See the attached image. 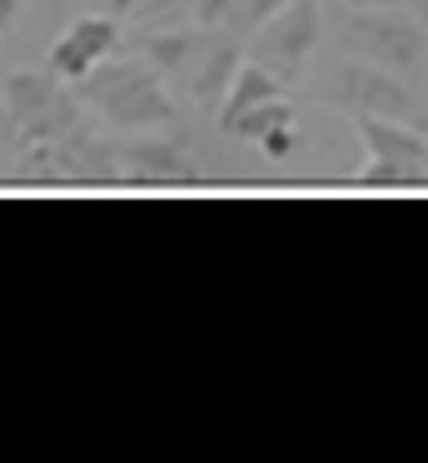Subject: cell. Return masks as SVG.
<instances>
[{
  "instance_id": "1",
  "label": "cell",
  "mask_w": 428,
  "mask_h": 463,
  "mask_svg": "<svg viewBox=\"0 0 428 463\" xmlns=\"http://www.w3.org/2000/svg\"><path fill=\"white\" fill-rule=\"evenodd\" d=\"M80 100L95 105L109 125L119 130H149V125L175 120V100L159 85V71L149 61H100L95 71L80 80Z\"/></svg>"
},
{
  "instance_id": "2",
  "label": "cell",
  "mask_w": 428,
  "mask_h": 463,
  "mask_svg": "<svg viewBox=\"0 0 428 463\" xmlns=\"http://www.w3.org/2000/svg\"><path fill=\"white\" fill-rule=\"evenodd\" d=\"M338 45L354 61H368L378 71L414 75L428 61V25L414 21V15H398L394 5H384V11H358V15H344Z\"/></svg>"
},
{
  "instance_id": "3",
  "label": "cell",
  "mask_w": 428,
  "mask_h": 463,
  "mask_svg": "<svg viewBox=\"0 0 428 463\" xmlns=\"http://www.w3.org/2000/svg\"><path fill=\"white\" fill-rule=\"evenodd\" d=\"M328 105L348 115H374V120H398L414 125V130H428V110L418 105V95L398 80L394 71H378L368 61H344L328 80Z\"/></svg>"
},
{
  "instance_id": "4",
  "label": "cell",
  "mask_w": 428,
  "mask_h": 463,
  "mask_svg": "<svg viewBox=\"0 0 428 463\" xmlns=\"http://www.w3.org/2000/svg\"><path fill=\"white\" fill-rule=\"evenodd\" d=\"M249 61H259L269 75L279 80H299L314 61L319 41H324V15H319V0H289L279 15H269L254 35H249Z\"/></svg>"
},
{
  "instance_id": "5",
  "label": "cell",
  "mask_w": 428,
  "mask_h": 463,
  "mask_svg": "<svg viewBox=\"0 0 428 463\" xmlns=\"http://www.w3.org/2000/svg\"><path fill=\"white\" fill-rule=\"evenodd\" d=\"M115 45H119L115 15H80V21H70L65 35L45 51V71L55 75V80L80 85L105 55H115Z\"/></svg>"
},
{
  "instance_id": "6",
  "label": "cell",
  "mask_w": 428,
  "mask_h": 463,
  "mask_svg": "<svg viewBox=\"0 0 428 463\" xmlns=\"http://www.w3.org/2000/svg\"><path fill=\"white\" fill-rule=\"evenodd\" d=\"M119 165L129 170V184H199V170L175 140H145L129 145V150H115Z\"/></svg>"
},
{
  "instance_id": "7",
  "label": "cell",
  "mask_w": 428,
  "mask_h": 463,
  "mask_svg": "<svg viewBox=\"0 0 428 463\" xmlns=\"http://www.w3.org/2000/svg\"><path fill=\"white\" fill-rule=\"evenodd\" d=\"M354 130L364 140V150L374 160H414V165H428V135L408 130L398 120H374V115H354Z\"/></svg>"
},
{
  "instance_id": "8",
  "label": "cell",
  "mask_w": 428,
  "mask_h": 463,
  "mask_svg": "<svg viewBox=\"0 0 428 463\" xmlns=\"http://www.w3.org/2000/svg\"><path fill=\"white\" fill-rule=\"evenodd\" d=\"M239 65H244V41H239V35H229V31L214 35V41H209V51H204V65H199V75H195V100L214 110V105L229 95V85H234Z\"/></svg>"
},
{
  "instance_id": "9",
  "label": "cell",
  "mask_w": 428,
  "mask_h": 463,
  "mask_svg": "<svg viewBox=\"0 0 428 463\" xmlns=\"http://www.w3.org/2000/svg\"><path fill=\"white\" fill-rule=\"evenodd\" d=\"M274 95H284V80L269 75L259 61H244L239 75H234V85H229V95L219 100V130L229 135V125H234L239 115L254 110V105H264V100H274Z\"/></svg>"
},
{
  "instance_id": "10",
  "label": "cell",
  "mask_w": 428,
  "mask_h": 463,
  "mask_svg": "<svg viewBox=\"0 0 428 463\" xmlns=\"http://www.w3.org/2000/svg\"><path fill=\"white\" fill-rule=\"evenodd\" d=\"M214 41V35L199 25V31H165V35H149L145 45H139V55H145L155 71H185L195 55H204V45Z\"/></svg>"
},
{
  "instance_id": "11",
  "label": "cell",
  "mask_w": 428,
  "mask_h": 463,
  "mask_svg": "<svg viewBox=\"0 0 428 463\" xmlns=\"http://www.w3.org/2000/svg\"><path fill=\"white\" fill-rule=\"evenodd\" d=\"M354 190H423L428 184V165H414V160H374L354 175Z\"/></svg>"
},
{
  "instance_id": "12",
  "label": "cell",
  "mask_w": 428,
  "mask_h": 463,
  "mask_svg": "<svg viewBox=\"0 0 428 463\" xmlns=\"http://www.w3.org/2000/svg\"><path fill=\"white\" fill-rule=\"evenodd\" d=\"M289 120H299L294 115V105L284 100V95H274V100H264V105H254V110H244L234 125H229V140H264L274 125H289Z\"/></svg>"
},
{
  "instance_id": "13",
  "label": "cell",
  "mask_w": 428,
  "mask_h": 463,
  "mask_svg": "<svg viewBox=\"0 0 428 463\" xmlns=\"http://www.w3.org/2000/svg\"><path fill=\"white\" fill-rule=\"evenodd\" d=\"M284 5H289V0H234V5H229V15H224V31L239 35V41H249V35H254L269 15L284 11Z\"/></svg>"
},
{
  "instance_id": "14",
  "label": "cell",
  "mask_w": 428,
  "mask_h": 463,
  "mask_svg": "<svg viewBox=\"0 0 428 463\" xmlns=\"http://www.w3.org/2000/svg\"><path fill=\"white\" fill-rule=\"evenodd\" d=\"M259 150L269 155V160H289V155L299 150V120H289V125H274V130L259 140Z\"/></svg>"
},
{
  "instance_id": "15",
  "label": "cell",
  "mask_w": 428,
  "mask_h": 463,
  "mask_svg": "<svg viewBox=\"0 0 428 463\" xmlns=\"http://www.w3.org/2000/svg\"><path fill=\"white\" fill-rule=\"evenodd\" d=\"M229 5H234V0H195V25H204V31H214V25H224Z\"/></svg>"
},
{
  "instance_id": "16",
  "label": "cell",
  "mask_w": 428,
  "mask_h": 463,
  "mask_svg": "<svg viewBox=\"0 0 428 463\" xmlns=\"http://www.w3.org/2000/svg\"><path fill=\"white\" fill-rule=\"evenodd\" d=\"M358 11H384V5H398V0H354Z\"/></svg>"
},
{
  "instance_id": "17",
  "label": "cell",
  "mask_w": 428,
  "mask_h": 463,
  "mask_svg": "<svg viewBox=\"0 0 428 463\" xmlns=\"http://www.w3.org/2000/svg\"><path fill=\"white\" fill-rule=\"evenodd\" d=\"M10 15H15V0H0V31L10 25Z\"/></svg>"
},
{
  "instance_id": "18",
  "label": "cell",
  "mask_w": 428,
  "mask_h": 463,
  "mask_svg": "<svg viewBox=\"0 0 428 463\" xmlns=\"http://www.w3.org/2000/svg\"><path fill=\"white\" fill-rule=\"evenodd\" d=\"M129 5H139V0H109V15H115V21H119V15L129 11Z\"/></svg>"
},
{
  "instance_id": "19",
  "label": "cell",
  "mask_w": 428,
  "mask_h": 463,
  "mask_svg": "<svg viewBox=\"0 0 428 463\" xmlns=\"http://www.w3.org/2000/svg\"><path fill=\"white\" fill-rule=\"evenodd\" d=\"M414 15H418V21L428 25V0H414Z\"/></svg>"
},
{
  "instance_id": "20",
  "label": "cell",
  "mask_w": 428,
  "mask_h": 463,
  "mask_svg": "<svg viewBox=\"0 0 428 463\" xmlns=\"http://www.w3.org/2000/svg\"><path fill=\"white\" fill-rule=\"evenodd\" d=\"M0 125H10V120H5V100H0Z\"/></svg>"
}]
</instances>
